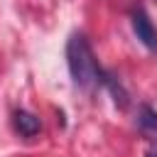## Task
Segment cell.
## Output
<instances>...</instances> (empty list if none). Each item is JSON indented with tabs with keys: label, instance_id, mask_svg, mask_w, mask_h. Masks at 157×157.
I'll return each mask as SVG.
<instances>
[{
	"label": "cell",
	"instance_id": "6da1fadb",
	"mask_svg": "<svg viewBox=\"0 0 157 157\" xmlns=\"http://www.w3.org/2000/svg\"><path fill=\"white\" fill-rule=\"evenodd\" d=\"M66 64H69V74H71L74 83L81 91H93L96 86L103 83L105 71L98 66L93 49L83 34H71V39L66 44Z\"/></svg>",
	"mask_w": 157,
	"mask_h": 157
},
{
	"label": "cell",
	"instance_id": "7a4b0ae2",
	"mask_svg": "<svg viewBox=\"0 0 157 157\" xmlns=\"http://www.w3.org/2000/svg\"><path fill=\"white\" fill-rule=\"evenodd\" d=\"M130 22H132V32H135V37H137L147 49L157 52V27L152 25L150 15H147L142 7H137V10H132Z\"/></svg>",
	"mask_w": 157,
	"mask_h": 157
},
{
	"label": "cell",
	"instance_id": "3957f363",
	"mask_svg": "<svg viewBox=\"0 0 157 157\" xmlns=\"http://www.w3.org/2000/svg\"><path fill=\"white\" fill-rule=\"evenodd\" d=\"M12 128H15L22 137H34V135L42 130V123H39V118H37L34 113H29V110H15V115H12Z\"/></svg>",
	"mask_w": 157,
	"mask_h": 157
},
{
	"label": "cell",
	"instance_id": "277c9868",
	"mask_svg": "<svg viewBox=\"0 0 157 157\" xmlns=\"http://www.w3.org/2000/svg\"><path fill=\"white\" fill-rule=\"evenodd\" d=\"M137 128L152 137H157V110L150 105H140L137 110Z\"/></svg>",
	"mask_w": 157,
	"mask_h": 157
},
{
	"label": "cell",
	"instance_id": "5b68a950",
	"mask_svg": "<svg viewBox=\"0 0 157 157\" xmlns=\"http://www.w3.org/2000/svg\"><path fill=\"white\" fill-rule=\"evenodd\" d=\"M145 157H157V155H155V152H147V155H145Z\"/></svg>",
	"mask_w": 157,
	"mask_h": 157
}]
</instances>
